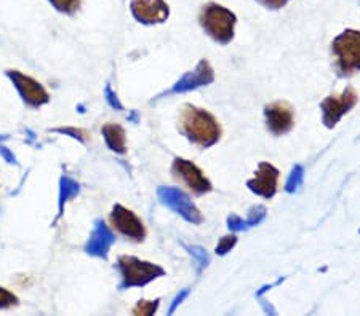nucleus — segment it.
Wrapping results in <instances>:
<instances>
[{
  "instance_id": "nucleus-1",
  "label": "nucleus",
  "mask_w": 360,
  "mask_h": 316,
  "mask_svg": "<svg viewBox=\"0 0 360 316\" xmlns=\"http://www.w3.org/2000/svg\"><path fill=\"white\" fill-rule=\"evenodd\" d=\"M180 130L191 142L199 147L213 146L221 136V126L210 112L186 104L180 115Z\"/></svg>"
},
{
  "instance_id": "nucleus-2",
  "label": "nucleus",
  "mask_w": 360,
  "mask_h": 316,
  "mask_svg": "<svg viewBox=\"0 0 360 316\" xmlns=\"http://www.w3.org/2000/svg\"><path fill=\"white\" fill-rule=\"evenodd\" d=\"M235 14L218 3H209L202 8L200 24L205 32L220 43H228L234 37Z\"/></svg>"
},
{
  "instance_id": "nucleus-3",
  "label": "nucleus",
  "mask_w": 360,
  "mask_h": 316,
  "mask_svg": "<svg viewBox=\"0 0 360 316\" xmlns=\"http://www.w3.org/2000/svg\"><path fill=\"white\" fill-rule=\"evenodd\" d=\"M332 50L337 67L343 76H352L360 71V32L348 29L333 41Z\"/></svg>"
},
{
  "instance_id": "nucleus-4",
  "label": "nucleus",
  "mask_w": 360,
  "mask_h": 316,
  "mask_svg": "<svg viewBox=\"0 0 360 316\" xmlns=\"http://www.w3.org/2000/svg\"><path fill=\"white\" fill-rule=\"evenodd\" d=\"M119 267L125 286H142L157 278V276L164 275V270L160 267L142 262V260L131 258V256H122L119 259Z\"/></svg>"
},
{
  "instance_id": "nucleus-5",
  "label": "nucleus",
  "mask_w": 360,
  "mask_h": 316,
  "mask_svg": "<svg viewBox=\"0 0 360 316\" xmlns=\"http://www.w3.org/2000/svg\"><path fill=\"white\" fill-rule=\"evenodd\" d=\"M173 174L182 187H186L191 194L204 195L211 190V182L207 179L204 172L189 160L176 158L173 163Z\"/></svg>"
},
{
  "instance_id": "nucleus-6",
  "label": "nucleus",
  "mask_w": 360,
  "mask_h": 316,
  "mask_svg": "<svg viewBox=\"0 0 360 316\" xmlns=\"http://www.w3.org/2000/svg\"><path fill=\"white\" fill-rule=\"evenodd\" d=\"M109 222L112 229L133 241H141L146 236V229L145 225H142L140 217L130 210L123 208L122 205L114 206V210L111 212Z\"/></svg>"
},
{
  "instance_id": "nucleus-7",
  "label": "nucleus",
  "mask_w": 360,
  "mask_h": 316,
  "mask_svg": "<svg viewBox=\"0 0 360 316\" xmlns=\"http://www.w3.org/2000/svg\"><path fill=\"white\" fill-rule=\"evenodd\" d=\"M357 102V95L352 88H348L341 95L328 96L327 100L322 102L324 109V122L327 126H335L344 113L351 111Z\"/></svg>"
},
{
  "instance_id": "nucleus-8",
  "label": "nucleus",
  "mask_w": 360,
  "mask_h": 316,
  "mask_svg": "<svg viewBox=\"0 0 360 316\" xmlns=\"http://www.w3.org/2000/svg\"><path fill=\"white\" fill-rule=\"evenodd\" d=\"M269 131L275 136L287 135L295 125L293 109L287 102H273L264 111Z\"/></svg>"
},
{
  "instance_id": "nucleus-9",
  "label": "nucleus",
  "mask_w": 360,
  "mask_h": 316,
  "mask_svg": "<svg viewBox=\"0 0 360 316\" xmlns=\"http://www.w3.org/2000/svg\"><path fill=\"white\" fill-rule=\"evenodd\" d=\"M131 13L145 24L164 23L169 18V5L164 0H131Z\"/></svg>"
},
{
  "instance_id": "nucleus-10",
  "label": "nucleus",
  "mask_w": 360,
  "mask_h": 316,
  "mask_svg": "<svg viewBox=\"0 0 360 316\" xmlns=\"http://www.w3.org/2000/svg\"><path fill=\"white\" fill-rule=\"evenodd\" d=\"M279 184V171L269 163H261L255 177L248 181V187L256 195L264 196V199H273L277 192Z\"/></svg>"
},
{
  "instance_id": "nucleus-11",
  "label": "nucleus",
  "mask_w": 360,
  "mask_h": 316,
  "mask_svg": "<svg viewBox=\"0 0 360 316\" xmlns=\"http://www.w3.org/2000/svg\"><path fill=\"white\" fill-rule=\"evenodd\" d=\"M10 76H12L14 85L18 87L19 93H21L23 98L28 102H31L34 106H41L43 102L48 101L45 88H43L39 82L34 80V78L23 76V74L19 72H10Z\"/></svg>"
},
{
  "instance_id": "nucleus-12",
  "label": "nucleus",
  "mask_w": 360,
  "mask_h": 316,
  "mask_svg": "<svg viewBox=\"0 0 360 316\" xmlns=\"http://www.w3.org/2000/svg\"><path fill=\"white\" fill-rule=\"evenodd\" d=\"M103 133H105L107 146L111 147L112 150L123 154L125 152V131L120 125H114V123H109L103 128Z\"/></svg>"
},
{
  "instance_id": "nucleus-13",
  "label": "nucleus",
  "mask_w": 360,
  "mask_h": 316,
  "mask_svg": "<svg viewBox=\"0 0 360 316\" xmlns=\"http://www.w3.org/2000/svg\"><path fill=\"white\" fill-rule=\"evenodd\" d=\"M82 0H50V3L55 7L58 12L71 14L74 12H77L78 7H81Z\"/></svg>"
},
{
  "instance_id": "nucleus-14",
  "label": "nucleus",
  "mask_w": 360,
  "mask_h": 316,
  "mask_svg": "<svg viewBox=\"0 0 360 316\" xmlns=\"http://www.w3.org/2000/svg\"><path fill=\"white\" fill-rule=\"evenodd\" d=\"M18 302L17 295L13 293H10V291L0 288V308H7V307H12Z\"/></svg>"
},
{
  "instance_id": "nucleus-15",
  "label": "nucleus",
  "mask_w": 360,
  "mask_h": 316,
  "mask_svg": "<svg viewBox=\"0 0 360 316\" xmlns=\"http://www.w3.org/2000/svg\"><path fill=\"white\" fill-rule=\"evenodd\" d=\"M157 308V304L154 302H147V300H141L140 304H138V307L133 310V313L135 315H151L154 313Z\"/></svg>"
},
{
  "instance_id": "nucleus-16",
  "label": "nucleus",
  "mask_w": 360,
  "mask_h": 316,
  "mask_svg": "<svg viewBox=\"0 0 360 316\" xmlns=\"http://www.w3.org/2000/svg\"><path fill=\"white\" fill-rule=\"evenodd\" d=\"M260 3H263L264 7L268 8H273V10H277V8H282L287 5L290 0H258Z\"/></svg>"
}]
</instances>
